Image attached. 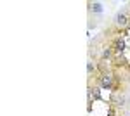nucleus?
<instances>
[{
	"instance_id": "f257e3e1",
	"label": "nucleus",
	"mask_w": 130,
	"mask_h": 116,
	"mask_svg": "<svg viewBox=\"0 0 130 116\" xmlns=\"http://www.w3.org/2000/svg\"><path fill=\"white\" fill-rule=\"evenodd\" d=\"M116 75H115V71L113 73H104V75H101L99 76V87L102 90H113L115 92V87H116Z\"/></svg>"
},
{
	"instance_id": "f03ea898",
	"label": "nucleus",
	"mask_w": 130,
	"mask_h": 116,
	"mask_svg": "<svg viewBox=\"0 0 130 116\" xmlns=\"http://www.w3.org/2000/svg\"><path fill=\"white\" fill-rule=\"evenodd\" d=\"M115 26L121 31H125V29L130 28V16L125 12V10H120V12H116V16H115Z\"/></svg>"
},
{
	"instance_id": "7ed1b4c3",
	"label": "nucleus",
	"mask_w": 130,
	"mask_h": 116,
	"mask_svg": "<svg viewBox=\"0 0 130 116\" xmlns=\"http://www.w3.org/2000/svg\"><path fill=\"white\" fill-rule=\"evenodd\" d=\"M109 104H113V106H116V107H121L127 104V97L121 92H113V95L109 99Z\"/></svg>"
},
{
	"instance_id": "20e7f679",
	"label": "nucleus",
	"mask_w": 130,
	"mask_h": 116,
	"mask_svg": "<svg viewBox=\"0 0 130 116\" xmlns=\"http://www.w3.org/2000/svg\"><path fill=\"white\" fill-rule=\"evenodd\" d=\"M89 10L90 12H95V14H101L102 12V4L101 2H89Z\"/></svg>"
},
{
	"instance_id": "39448f33",
	"label": "nucleus",
	"mask_w": 130,
	"mask_h": 116,
	"mask_svg": "<svg viewBox=\"0 0 130 116\" xmlns=\"http://www.w3.org/2000/svg\"><path fill=\"white\" fill-rule=\"evenodd\" d=\"M97 71V66L92 62V61H89L87 62V73H89V78H92V73H95Z\"/></svg>"
}]
</instances>
